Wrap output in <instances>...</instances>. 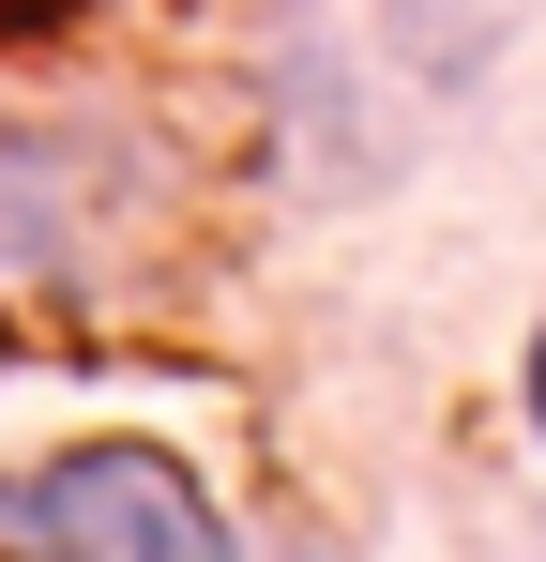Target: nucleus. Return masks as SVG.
Returning a JSON list of instances; mask_svg holds the SVG:
<instances>
[{
	"label": "nucleus",
	"mask_w": 546,
	"mask_h": 562,
	"mask_svg": "<svg viewBox=\"0 0 546 562\" xmlns=\"http://www.w3.org/2000/svg\"><path fill=\"white\" fill-rule=\"evenodd\" d=\"M0 562H243V517L213 502L182 441L106 426V441L0 471Z\"/></svg>",
	"instance_id": "nucleus-1"
},
{
	"label": "nucleus",
	"mask_w": 546,
	"mask_h": 562,
	"mask_svg": "<svg viewBox=\"0 0 546 562\" xmlns=\"http://www.w3.org/2000/svg\"><path fill=\"white\" fill-rule=\"evenodd\" d=\"M106 122H77V106H15L0 122V289H77L106 274V244H122V213H137V183H106Z\"/></svg>",
	"instance_id": "nucleus-2"
},
{
	"label": "nucleus",
	"mask_w": 546,
	"mask_h": 562,
	"mask_svg": "<svg viewBox=\"0 0 546 562\" xmlns=\"http://www.w3.org/2000/svg\"><path fill=\"white\" fill-rule=\"evenodd\" d=\"M516 426L546 441V319H532V350H516Z\"/></svg>",
	"instance_id": "nucleus-3"
},
{
	"label": "nucleus",
	"mask_w": 546,
	"mask_h": 562,
	"mask_svg": "<svg viewBox=\"0 0 546 562\" xmlns=\"http://www.w3.org/2000/svg\"><path fill=\"white\" fill-rule=\"evenodd\" d=\"M288 562H334V548H288Z\"/></svg>",
	"instance_id": "nucleus-4"
}]
</instances>
